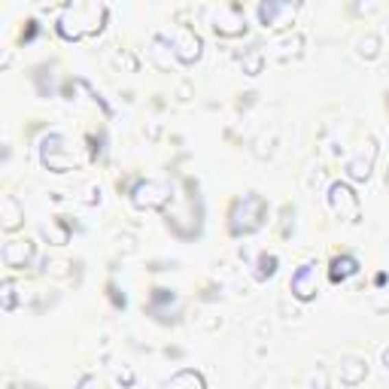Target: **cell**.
<instances>
[{
	"mask_svg": "<svg viewBox=\"0 0 389 389\" xmlns=\"http://www.w3.org/2000/svg\"><path fill=\"white\" fill-rule=\"evenodd\" d=\"M265 219V201L259 195H246L244 201L235 204V213H231V231L235 235H250L256 231Z\"/></svg>",
	"mask_w": 389,
	"mask_h": 389,
	"instance_id": "6da1fadb",
	"label": "cell"
},
{
	"mask_svg": "<svg viewBox=\"0 0 389 389\" xmlns=\"http://www.w3.org/2000/svg\"><path fill=\"white\" fill-rule=\"evenodd\" d=\"M295 12H298V0H265L259 16L265 27H286L292 25Z\"/></svg>",
	"mask_w": 389,
	"mask_h": 389,
	"instance_id": "7a4b0ae2",
	"label": "cell"
},
{
	"mask_svg": "<svg viewBox=\"0 0 389 389\" xmlns=\"http://www.w3.org/2000/svg\"><path fill=\"white\" fill-rule=\"evenodd\" d=\"M329 204L344 222H359V198L353 195L350 186H344V182H331Z\"/></svg>",
	"mask_w": 389,
	"mask_h": 389,
	"instance_id": "3957f363",
	"label": "cell"
},
{
	"mask_svg": "<svg viewBox=\"0 0 389 389\" xmlns=\"http://www.w3.org/2000/svg\"><path fill=\"white\" fill-rule=\"evenodd\" d=\"M292 295L301 301H310L316 295V286H320V271H316V261H304V265L295 271L292 277Z\"/></svg>",
	"mask_w": 389,
	"mask_h": 389,
	"instance_id": "277c9868",
	"label": "cell"
},
{
	"mask_svg": "<svg viewBox=\"0 0 389 389\" xmlns=\"http://www.w3.org/2000/svg\"><path fill=\"white\" fill-rule=\"evenodd\" d=\"M171 49H174V55L182 61V64H192V61L201 55V40H198V34L192 31V27H176V34H174V40H171Z\"/></svg>",
	"mask_w": 389,
	"mask_h": 389,
	"instance_id": "5b68a950",
	"label": "cell"
},
{
	"mask_svg": "<svg viewBox=\"0 0 389 389\" xmlns=\"http://www.w3.org/2000/svg\"><path fill=\"white\" fill-rule=\"evenodd\" d=\"M64 140L58 137V134H52V137H46L43 140V165L49 167V171H55V174H64L70 165H73V158L70 155H64Z\"/></svg>",
	"mask_w": 389,
	"mask_h": 389,
	"instance_id": "8992f818",
	"label": "cell"
},
{
	"mask_svg": "<svg viewBox=\"0 0 389 389\" xmlns=\"http://www.w3.org/2000/svg\"><path fill=\"white\" fill-rule=\"evenodd\" d=\"M171 198V186L167 182H140L134 189V204L137 207H161V204Z\"/></svg>",
	"mask_w": 389,
	"mask_h": 389,
	"instance_id": "52a82bcc",
	"label": "cell"
},
{
	"mask_svg": "<svg viewBox=\"0 0 389 389\" xmlns=\"http://www.w3.org/2000/svg\"><path fill=\"white\" fill-rule=\"evenodd\" d=\"M374 158H377V143L368 140L365 150L359 152V158H353L350 165H346V174H350L353 180H368V174H371V167H374Z\"/></svg>",
	"mask_w": 389,
	"mask_h": 389,
	"instance_id": "ba28073f",
	"label": "cell"
},
{
	"mask_svg": "<svg viewBox=\"0 0 389 389\" xmlns=\"http://www.w3.org/2000/svg\"><path fill=\"white\" fill-rule=\"evenodd\" d=\"M213 27L219 34H225V37H237V34H244L246 22L237 10H219L213 16Z\"/></svg>",
	"mask_w": 389,
	"mask_h": 389,
	"instance_id": "9c48e42d",
	"label": "cell"
},
{
	"mask_svg": "<svg viewBox=\"0 0 389 389\" xmlns=\"http://www.w3.org/2000/svg\"><path fill=\"white\" fill-rule=\"evenodd\" d=\"M31 256H34V244H27V240H12V244L3 246V261H6V268H12V271L25 268V261Z\"/></svg>",
	"mask_w": 389,
	"mask_h": 389,
	"instance_id": "30bf717a",
	"label": "cell"
},
{
	"mask_svg": "<svg viewBox=\"0 0 389 389\" xmlns=\"http://www.w3.org/2000/svg\"><path fill=\"white\" fill-rule=\"evenodd\" d=\"M365 374H368V365L362 362V359H346V362L341 365V384L356 386L359 380H365Z\"/></svg>",
	"mask_w": 389,
	"mask_h": 389,
	"instance_id": "8fae6325",
	"label": "cell"
},
{
	"mask_svg": "<svg viewBox=\"0 0 389 389\" xmlns=\"http://www.w3.org/2000/svg\"><path fill=\"white\" fill-rule=\"evenodd\" d=\"M204 384H207V380L201 377V374L198 371H192V368H186V371H180V374H174V377H167L165 380V386H192V389H204Z\"/></svg>",
	"mask_w": 389,
	"mask_h": 389,
	"instance_id": "7c38bea8",
	"label": "cell"
},
{
	"mask_svg": "<svg viewBox=\"0 0 389 389\" xmlns=\"http://www.w3.org/2000/svg\"><path fill=\"white\" fill-rule=\"evenodd\" d=\"M356 271H359V265H356V259L353 256H338L335 261H331V280H346V277H353Z\"/></svg>",
	"mask_w": 389,
	"mask_h": 389,
	"instance_id": "4fadbf2b",
	"label": "cell"
},
{
	"mask_svg": "<svg viewBox=\"0 0 389 389\" xmlns=\"http://www.w3.org/2000/svg\"><path fill=\"white\" fill-rule=\"evenodd\" d=\"M19 225H22V210H19L16 198H3V228L16 231Z\"/></svg>",
	"mask_w": 389,
	"mask_h": 389,
	"instance_id": "5bb4252c",
	"label": "cell"
},
{
	"mask_svg": "<svg viewBox=\"0 0 389 389\" xmlns=\"http://www.w3.org/2000/svg\"><path fill=\"white\" fill-rule=\"evenodd\" d=\"M356 46H359L356 52L362 55V58H374V55H377V49H380V40L374 37V34H368V37H362Z\"/></svg>",
	"mask_w": 389,
	"mask_h": 389,
	"instance_id": "9a60e30c",
	"label": "cell"
},
{
	"mask_svg": "<svg viewBox=\"0 0 389 389\" xmlns=\"http://www.w3.org/2000/svg\"><path fill=\"white\" fill-rule=\"evenodd\" d=\"M274 271H277V256H261L259 259V277L265 280V277H271Z\"/></svg>",
	"mask_w": 389,
	"mask_h": 389,
	"instance_id": "2e32d148",
	"label": "cell"
},
{
	"mask_svg": "<svg viewBox=\"0 0 389 389\" xmlns=\"http://www.w3.org/2000/svg\"><path fill=\"white\" fill-rule=\"evenodd\" d=\"M12 289H16V286L6 280V283H3V307H6V310H12V304H16V301H12Z\"/></svg>",
	"mask_w": 389,
	"mask_h": 389,
	"instance_id": "e0dca14e",
	"label": "cell"
},
{
	"mask_svg": "<svg viewBox=\"0 0 389 389\" xmlns=\"http://www.w3.org/2000/svg\"><path fill=\"white\" fill-rule=\"evenodd\" d=\"M384 365L389 368V346H386V350H384Z\"/></svg>",
	"mask_w": 389,
	"mask_h": 389,
	"instance_id": "ac0fdd59",
	"label": "cell"
}]
</instances>
